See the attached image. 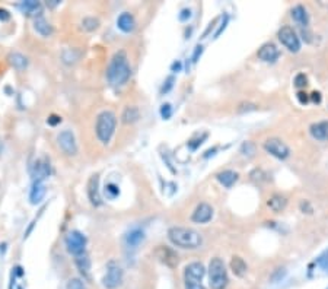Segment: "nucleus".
I'll use <instances>...</instances> for the list:
<instances>
[{
  "mask_svg": "<svg viewBox=\"0 0 328 289\" xmlns=\"http://www.w3.org/2000/svg\"><path fill=\"white\" fill-rule=\"evenodd\" d=\"M130 75H132V69L129 64L127 53L124 50H120L113 56V59L110 61L108 72H106L108 80L114 86H123L130 79Z\"/></svg>",
  "mask_w": 328,
  "mask_h": 289,
  "instance_id": "1",
  "label": "nucleus"
},
{
  "mask_svg": "<svg viewBox=\"0 0 328 289\" xmlns=\"http://www.w3.org/2000/svg\"><path fill=\"white\" fill-rule=\"evenodd\" d=\"M168 238L169 241L184 250H195L200 248L203 244V237L200 232L193 228L185 227H172L168 229Z\"/></svg>",
  "mask_w": 328,
  "mask_h": 289,
  "instance_id": "2",
  "label": "nucleus"
},
{
  "mask_svg": "<svg viewBox=\"0 0 328 289\" xmlns=\"http://www.w3.org/2000/svg\"><path fill=\"white\" fill-rule=\"evenodd\" d=\"M117 126V117L113 111H102L96 117V124H95V132L98 139L102 143H110V140L114 136Z\"/></svg>",
  "mask_w": 328,
  "mask_h": 289,
  "instance_id": "3",
  "label": "nucleus"
},
{
  "mask_svg": "<svg viewBox=\"0 0 328 289\" xmlns=\"http://www.w3.org/2000/svg\"><path fill=\"white\" fill-rule=\"evenodd\" d=\"M229 283L228 270L224 260L219 257L210 260L209 263V285L211 289H226Z\"/></svg>",
  "mask_w": 328,
  "mask_h": 289,
  "instance_id": "4",
  "label": "nucleus"
},
{
  "mask_svg": "<svg viewBox=\"0 0 328 289\" xmlns=\"http://www.w3.org/2000/svg\"><path fill=\"white\" fill-rule=\"evenodd\" d=\"M206 274V269L203 263L193 261L185 266L184 269V286L185 289H206L203 285V277Z\"/></svg>",
  "mask_w": 328,
  "mask_h": 289,
  "instance_id": "5",
  "label": "nucleus"
},
{
  "mask_svg": "<svg viewBox=\"0 0 328 289\" xmlns=\"http://www.w3.org/2000/svg\"><path fill=\"white\" fill-rule=\"evenodd\" d=\"M64 243H66V248L70 254L73 256H80L85 253V248H86V237L79 232V231H70L67 232L66 238H64Z\"/></svg>",
  "mask_w": 328,
  "mask_h": 289,
  "instance_id": "6",
  "label": "nucleus"
},
{
  "mask_svg": "<svg viewBox=\"0 0 328 289\" xmlns=\"http://www.w3.org/2000/svg\"><path fill=\"white\" fill-rule=\"evenodd\" d=\"M277 38L290 53H298L300 50V40H299L296 31L292 27H289V25L282 27L277 32Z\"/></svg>",
  "mask_w": 328,
  "mask_h": 289,
  "instance_id": "7",
  "label": "nucleus"
},
{
  "mask_svg": "<svg viewBox=\"0 0 328 289\" xmlns=\"http://www.w3.org/2000/svg\"><path fill=\"white\" fill-rule=\"evenodd\" d=\"M264 149H266V152L270 153V155H273L274 158H277V159H287L289 158V155H290V149H289V146L284 143L282 139H279V137H269L266 142H264Z\"/></svg>",
  "mask_w": 328,
  "mask_h": 289,
  "instance_id": "8",
  "label": "nucleus"
},
{
  "mask_svg": "<svg viewBox=\"0 0 328 289\" xmlns=\"http://www.w3.org/2000/svg\"><path fill=\"white\" fill-rule=\"evenodd\" d=\"M57 143H59V148L63 153H66L69 156H73L77 153V143H76V137L72 130L67 129V130L60 132L59 136H57Z\"/></svg>",
  "mask_w": 328,
  "mask_h": 289,
  "instance_id": "9",
  "label": "nucleus"
},
{
  "mask_svg": "<svg viewBox=\"0 0 328 289\" xmlns=\"http://www.w3.org/2000/svg\"><path fill=\"white\" fill-rule=\"evenodd\" d=\"M121 282H123V269L120 267L117 263L111 261L108 264L106 274L102 279V285L106 289H116L121 285Z\"/></svg>",
  "mask_w": 328,
  "mask_h": 289,
  "instance_id": "10",
  "label": "nucleus"
},
{
  "mask_svg": "<svg viewBox=\"0 0 328 289\" xmlns=\"http://www.w3.org/2000/svg\"><path fill=\"white\" fill-rule=\"evenodd\" d=\"M155 254L156 257L161 260L164 264H166L168 267H175L178 264V257L177 254L174 253V250H171L169 247L166 245H158V248L155 250Z\"/></svg>",
  "mask_w": 328,
  "mask_h": 289,
  "instance_id": "11",
  "label": "nucleus"
},
{
  "mask_svg": "<svg viewBox=\"0 0 328 289\" xmlns=\"http://www.w3.org/2000/svg\"><path fill=\"white\" fill-rule=\"evenodd\" d=\"M213 218V208L209 203H200L191 215V221L195 224H207Z\"/></svg>",
  "mask_w": 328,
  "mask_h": 289,
  "instance_id": "12",
  "label": "nucleus"
},
{
  "mask_svg": "<svg viewBox=\"0 0 328 289\" xmlns=\"http://www.w3.org/2000/svg\"><path fill=\"white\" fill-rule=\"evenodd\" d=\"M257 56H258L260 60L266 61V63H274V61L279 59L280 51H279V48L274 46L273 43H266L257 51Z\"/></svg>",
  "mask_w": 328,
  "mask_h": 289,
  "instance_id": "13",
  "label": "nucleus"
},
{
  "mask_svg": "<svg viewBox=\"0 0 328 289\" xmlns=\"http://www.w3.org/2000/svg\"><path fill=\"white\" fill-rule=\"evenodd\" d=\"M88 196H89L90 203L93 206H101L102 205V198H101V191H99V177L95 174L89 178L88 183Z\"/></svg>",
  "mask_w": 328,
  "mask_h": 289,
  "instance_id": "14",
  "label": "nucleus"
},
{
  "mask_svg": "<svg viewBox=\"0 0 328 289\" xmlns=\"http://www.w3.org/2000/svg\"><path fill=\"white\" fill-rule=\"evenodd\" d=\"M309 133L315 140H319V142H327L328 140V122H316L312 123L309 126Z\"/></svg>",
  "mask_w": 328,
  "mask_h": 289,
  "instance_id": "15",
  "label": "nucleus"
},
{
  "mask_svg": "<svg viewBox=\"0 0 328 289\" xmlns=\"http://www.w3.org/2000/svg\"><path fill=\"white\" fill-rule=\"evenodd\" d=\"M51 167H50V161L47 158H41L35 162L34 165V177L35 181H44L45 178L50 175Z\"/></svg>",
  "mask_w": 328,
  "mask_h": 289,
  "instance_id": "16",
  "label": "nucleus"
},
{
  "mask_svg": "<svg viewBox=\"0 0 328 289\" xmlns=\"http://www.w3.org/2000/svg\"><path fill=\"white\" fill-rule=\"evenodd\" d=\"M292 19L298 24L300 28H308L309 25V15L306 12V9L302 5H296L292 11H290Z\"/></svg>",
  "mask_w": 328,
  "mask_h": 289,
  "instance_id": "17",
  "label": "nucleus"
},
{
  "mask_svg": "<svg viewBox=\"0 0 328 289\" xmlns=\"http://www.w3.org/2000/svg\"><path fill=\"white\" fill-rule=\"evenodd\" d=\"M145 240V232L142 231V229H132L126 237H124V244H126V247L127 248H132V250H135L137 248L140 243Z\"/></svg>",
  "mask_w": 328,
  "mask_h": 289,
  "instance_id": "18",
  "label": "nucleus"
},
{
  "mask_svg": "<svg viewBox=\"0 0 328 289\" xmlns=\"http://www.w3.org/2000/svg\"><path fill=\"white\" fill-rule=\"evenodd\" d=\"M216 178H217V181L222 184L224 187L231 188L234 184L238 181L239 175L238 172H235V171H232V169H224V171H221V172L216 175Z\"/></svg>",
  "mask_w": 328,
  "mask_h": 289,
  "instance_id": "19",
  "label": "nucleus"
},
{
  "mask_svg": "<svg viewBox=\"0 0 328 289\" xmlns=\"http://www.w3.org/2000/svg\"><path fill=\"white\" fill-rule=\"evenodd\" d=\"M45 193H47V187H45L44 181H34L30 193L31 203L38 205L45 198Z\"/></svg>",
  "mask_w": 328,
  "mask_h": 289,
  "instance_id": "20",
  "label": "nucleus"
},
{
  "mask_svg": "<svg viewBox=\"0 0 328 289\" xmlns=\"http://www.w3.org/2000/svg\"><path fill=\"white\" fill-rule=\"evenodd\" d=\"M34 28H35V31H37L40 35H43V37H50V35L53 34L51 25L48 24V21H47L41 14H38V15L34 18Z\"/></svg>",
  "mask_w": 328,
  "mask_h": 289,
  "instance_id": "21",
  "label": "nucleus"
},
{
  "mask_svg": "<svg viewBox=\"0 0 328 289\" xmlns=\"http://www.w3.org/2000/svg\"><path fill=\"white\" fill-rule=\"evenodd\" d=\"M117 27H119L123 32H127V34L132 32V31H135L136 21L133 15L129 14V12L121 14V15L119 16V19H117Z\"/></svg>",
  "mask_w": 328,
  "mask_h": 289,
  "instance_id": "22",
  "label": "nucleus"
},
{
  "mask_svg": "<svg viewBox=\"0 0 328 289\" xmlns=\"http://www.w3.org/2000/svg\"><path fill=\"white\" fill-rule=\"evenodd\" d=\"M267 206H269L270 209L273 211L274 213H280L283 212L284 209H286V206H287V199L284 198L283 195H273V196H270L269 200H267Z\"/></svg>",
  "mask_w": 328,
  "mask_h": 289,
  "instance_id": "23",
  "label": "nucleus"
},
{
  "mask_svg": "<svg viewBox=\"0 0 328 289\" xmlns=\"http://www.w3.org/2000/svg\"><path fill=\"white\" fill-rule=\"evenodd\" d=\"M231 270L234 272L235 276H238V277H244L245 273H247V270H248V266H247V263H245V260L242 259V257H239V256H234L232 260H231Z\"/></svg>",
  "mask_w": 328,
  "mask_h": 289,
  "instance_id": "24",
  "label": "nucleus"
},
{
  "mask_svg": "<svg viewBox=\"0 0 328 289\" xmlns=\"http://www.w3.org/2000/svg\"><path fill=\"white\" fill-rule=\"evenodd\" d=\"M121 119H123V123H126V124L136 123L139 119H140V111H139V108H137L136 106L126 107L124 111H123Z\"/></svg>",
  "mask_w": 328,
  "mask_h": 289,
  "instance_id": "25",
  "label": "nucleus"
},
{
  "mask_svg": "<svg viewBox=\"0 0 328 289\" xmlns=\"http://www.w3.org/2000/svg\"><path fill=\"white\" fill-rule=\"evenodd\" d=\"M76 266L79 269V272L83 274V277H89V270H90V260L88 257L86 253L80 254V256H76L75 259Z\"/></svg>",
  "mask_w": 328,
  "mask_h": 289,
  "instance_id": "26",
  "label": "nucleus"
},
{
  "mask_svg": "<svg viewBox=\"0 0 328 289\" xmlns=\"http://www.w3.org/2000/svg\"><path fill=\"white\" fill-rule=\"evenodd\" d=\"M9 63L18 69V70H24L27 66H28V60H27V57L24 56V54H21V53H12L11 56H9Z\"/></svg>",
  "mask_w": 328,
  "mask_h": 289,
  "instance_id": "27",
  "label": "nucleus"
},
{
  "mask_svg": "<svg viewBox=\"0 0 328 289\" xmlns=\"http://www.w3.org/2000/svg\"><path fill=\"white\" fill-rule=\"evenodd\" d=\"M21 9L28 15H34L40 9V3L37 0H25V2H22Z\"/></svg>",
  "mask_w": 328,
  "mask_h": 289,
  "instance_id": "28",
  "label": "nucleus"
},
{
  "mask_svg": "<svg viewBox=\"0 0 328 289\" xmlns=\"http://www.w3.org/2000/svg\"><path fill=\"white\" fill-rule=\"evenodd\" d=\"M250 178H251V181H254V183L260 184L263 183V181H267V174L261 168H255V169L251 171Z\"/></svg>",
  "mask_w": 328,
  "mask_h": 289,
  "instance_id": "29",
  "label": "nucleus"
},
{
  "mask_svg": "<svg viewBox=\"0 0 328 289\" xmlns=\"http://www.w3.org/2000/svg\"><path fill=\"white\" fill-rule=\"evenodd\" d=\"M241 153L245 158H253L255 155V145L253 142H244L242 146H241Z\"/></svg>",
  "mask_w": 328,
  "mask_h": 289,
  "instance_id": "30",
  "label": "nucleus"
},
{
  "mask_svg": "<svg viewBox=\"0 0 328 289\" xmlns=\"http://www.w3.org/2000/svg\"><path fill=\"white\" fill-rule=\"evenodd\" d=\"M82 27H83L86 31L98 30V27H99V21H98L96 18H92V16L85 18L83 22H82Z\"/></svg>",
  "mask_w": 328,
  "mask_h": 289,
  "instance_id": "31",
  "label": "nucleus"
},
{
  "mask_svg": "<svg viewBox=\"0 0 328 289\" xmlns=\"http://www.w3.org/2000/svg\"><path fill=\"white\" fill-rule=\"evenodd\" d=\"M105 195L108 199H116L120 195L119 185L116 184H106L105 185Z\"/></svg>",
  "mask_w": 328,
  "mask_h": 289,
  "instance_id": "32",
  "label": "nucleus"
},
{
  "mask_svg": "<svg viewBox=\"0 0 328 289\" xmlns=\"http://www.w3.org/2000/svg\"><path fill=\"white\" fill-rule=\"evenodd\" d=\"M66 288L67 289H86L85 288V283H83V280H82V279H77V277L70 279V280L67 282Z\"/></svg>",
  "mask_w": 328,
  "mask_h": 289,
  "instance_id": "33",
  "label": "nucleus"
},
{
  "mask_svg": "<svg viewBox=\"0 0 328 289\" xmlns=\"http://www.w3.org/2000/svg\"><path fill=\"white\" fill-rule=\"evenodd\" d=\"M258 107L255 106V104H251V103H242V104H239L238 108H237V111H238L239 114H242V113H250V111H255Z\"/></svg>",
  "mask_w": 328,
  "mask_h": 289,
  "instance_id": "34",
  "label": "nucleus"
},
{
  "mask_svg": "<svg viewBox=\"0 0 328 289\" xmlns=\"http://www.w3.org/2000/svg\"><path fill=\"white\" fill-rule=\"evenodd\" d=\"M293 82H295V86H296V88H305V86L308 85V79L305 76V73H299V75H296Z\"/></svg>",
  "mask_w": 328,
  "mask_h": 289,
  "instance_id": "35",
  "label": "nucleus"
},
{
  "mask_svg": "<svg viewBox=\"0 0 328 289\" xmlns=\"http://www.w3.org/2000/svg\"><path fill=\"white\" fill-rule=\"evenodd\" d=\"M161 116H162L164 120H168L172 116V107H171V104H164V106L161 107Z\"/></svg>",
  "mask_w": 328,
  "mask_h": 289,
  "instance_id": "36",
  "label": "nucleus"
},
{
  "mask_svg": "<svg viewBox=\"0 0 328 289\" xmlns=\"http://www.w3.org/2000/svg\"><path fill=\"white\" fill-rule=\"evenodd\" d=\"M316 263L322 267V269H325L327 270L328 269V250L327 251H324L318 259H316Z\"/></svg>",
  "mask_w": 328,
  "mask_h": 289,
  "instance_id": "37",
  "label": "nucleus"
},
{
  "mask_svg": "<svg viewBox=\"0 0 328 289\" xmlns=\"http://www.w3.org/2000/svg\"><path fill=\"white\" fill-rule=\"evenodd\" d=\"M228 22H229V15H224V18H222V24H221V27H219V30L216 31V34H214V38H217L222 32L225 31V28H226V25H228Z\"/></svg>",
  "mask_w": 328,
  "mask_h": 289,
  "instance_id": "38",
  "label": "nucleus"
},
{
  "mask_svg": "<svg viewBox=\"0 0 328 289\" xmlns=\"http://www.w3.org/2000/svg\"><path fill=\"white\" fill-rule=\"evenodd\" d=\"M191 18V9H182L181 14H179V21L185 22Z\"/></svg>",
  "mask_w": 328,
  "mask_h": 289,
  "instance_id": "39",
  "label": "nucleus"
},
{
  "mask_svg": "<svg viewBox=\"0 0 328 289\" xmlns=\"http://www.w3.org/2000/svg\"><path fill=\"white\" fill-rule=\"evenodd\" d=\"M47 123H48L50 126H56V124L61 123V117H60V116H56V114H51V116L48 117Z\"/></svg>",
  "mask_w": 328,
  "mask_h": 289,
  "instance_id": "40",
  "label": "nucleus"
},
{
  "mask_svg": "<svg viewBox=\"0 0 328 289\" xmlns=\"http://www.w3.org/2000/svg\"><path fill=\"white\" fill-rule=\"evenodd\" d=\"M11 19V14L6 11V9H3V8H0V21H9Z\"/></svg>",
  "mask_w": 328,
  "mask_h": 289,
  "instance_id": "41",
  "label": "nucleus"
},
{
  "mask_svg": "<svg viewBox=\"0 0 328 289\" xmlns=\"http://www.w3.org/2000/svg\"><path fill=\"white\" fill-rule=\"evenodd\" d=\"M300 209H302V212H305V209H308V212L312 213V206L309 205L308 200H303V202L300 203Z\"/></svg>",
  "mask_w": 328,
  "mask_h": 289,
  "instance_id": "42",
  "label": "nucleus"
},
{
  "mask_svg": "<svg viewBox=\"0 0 328 289\" xmlns=\"http://www.w3.org/2000/svg\"><path fill=\"white\" fill-rule=\"evenodd\" d=\"M298 100L302 104H306V103L309 101V97H308V93H305V92H298Z\"/></svg>",
  "mask_w": 328,
  "mask_h": 289,
  "instance_id": "43",
  "label": "nucleus"
},
{
  "mask_svg": "<svg viewBox=\"0 0 328 289\" xmlns=\"http://www.w3.org/2000/svg\"><path fill=\"white\" fill-rule=\"evenodd\" d=\"M165 83H166V86H164V88H162V92H168L169 89H171V88H172V85H174V77L172 76L168 77Z\"/></svg>",
  "mask_w": 328,
  "mask_h": 289,
  "instance_id": "44",
  "label": "nucleus"
},
{
  "mask_svg": "<svg viewBox=\"0 0 328 289\" xmlns=\"http://www.w3.org/2000/svg\"><path fill=\"white\" fill-rule=\"evenodd\" d=\"M201 53H203V47L201 46L195 47V51H194V56H193L194 63H197V60H198V56H201Z\"/></svg>",
  "mask_w": 328,
  "mask_h": 289,
  "instance_id": "45",
  "label": "nucleus"
},
{
  "mask_svg": "<svg viewBox=\"0 0 328 289\" xmlns=\"http://www.w3.org/2000/svg\"><path fill=\"white\" fill-rule=\"evenodd\" d=\"M181 66H182V64H181V61H175V63L172 64V67H171V69H172V72H179V70H181Z\"/></svg>",
  "mask_w": 328,
  "mask_h": 289,
  "instance_id": "46",
  "label": "nucleus"
},
{
  "mask_svg": "<svg viewBox=\"0 0 328 289\" xmlns=\"http://www.w3.org/2000/svg\"><path fill=\"white\" fill-rule=\"evenodd\" d=\"M311 95H312V101H315V103H319V101H321V93H319V92H312Z\"/></svg>",
  "mask_w": 328,
  "mask_h": 289,
  "instance_id": "47",
  "label": "nucleus"
},
{
  "mask_svg": "<svg viewBox=\"0 0 328 289\" xmlns=\"http://www.w3.org/2000/svg\"><path fill=\"white\" fill-rule=\"evenodd\" d=\"M60 2L59 0H50V3H48V2H47V6H48V5H50V6H51V8H54V6H57V5H59Z\"/></svg>",
  "mask_w": 328,
  "mask_h": 289,
  "instance_id": "48",
  "label": "nucleus"
},
{
  "mask_svg": "<svg viewBox=\"0 0 328 289\" xmlns=\"http://www.w3.org/2000/svg\"><path fill=\"white\" fill-rule=\"evenodd\" d=\"M2 149H3V143H2V139H0V152H2Z\"/></svg>",
  "mask_w": 328,
  "mask_h": 289,
  "instance_id": "49",
  "label": "nucleus"
}]
</instances>
